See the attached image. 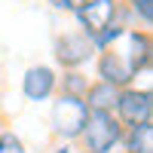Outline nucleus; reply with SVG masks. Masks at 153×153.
<instances>
[{
    "mask_svg": "<svg viewBox=\"0 0 153 153\" xmlns=\"http://www.w3.org/2000/svg\"><path fill=\"white\" fill-rule=\"evenodd\" d=\"M86 120H89V110L83 104V98H74V95H55L52 98V107H49V129L58 138V144H74L80 141V135L86 129Z\"/></svg>",
    "mask_w": 153,
    "mask_h": 153,
    "instance_id": "obj_1",
    "label": "nucleus"
},
{
    "mask_svg": "<svg viewBox=\"0 0 153 153\" xmlns=\"http://www.w3.org/2000/svg\"><path fill=\"white\" fill-rule=\"evenodd\" d=\"M80 34L86 40L98 37L101 31H107L110 25H129V16L123 9V0H86V6L80 12H74Z\"/></svg>",
    "mask_w": 153,
    "mask_h": 153,
    "instance_id": "obj_2",
    "label": "nucleus"
},
{
    "mask_svg": "<svg viewBox=\"0 0 153 153\" xmlns=\"http://www.w3.org/2000/svg\"><path fill=\"white\" fill-rule=\"evenodd\" d=\"M123 132L126 129L113 113H89L86 129L80 135V147L83 153H113V150H120Z\"/></svg>",
    "mask_w": 153,
    "mask_h": 153,
    "instance_id": "obj_3",
    "label": "nucleus"
},
{
    "mask_svg": "<svg viewBox=\"0 0 153 153\" xmlns=\"http://www.w3.org/2000/svg\"><path fill=\"white\" fill-rule=\"evenodd\" d=\"M113 117L123 129H138V126H153V92L150 86H129L123 89L113 107Z\"/></svg>",
    "mask_w": 153,
    "mask_h": 153,
    "instance_id": "obj_4",
    "label": "nucleus"
},
{
    "mask_svg": "<svg viewBox=\"0 0 153 153\" xmlns=\"http://www.w3.org/2000/svg\"><path fill=\"white\" fill-rule=\"evenodd\" d=\"M52 58L61 71H83L89 61H95V49L80 31H65L52 43Z\"/></svg>",
    "mask_w": 153,
    "mask_h": 153,
    "instance_id": "obj_5",
    "label": "nucleus"
},
{
    "mask_svg": "<svg viewBox=\"0 0 153 153\" xmlns=\"http://www.w3.org/2000/svg\"><path fill=\"white\" fill-rule=\"evenodd\" d=\"M113 52H120V58L129 65V71L138 74H147L150 71V58H153V40H150V31L141 28H126V34L120 37V43L113 46Z\"/></svg>",
    "mask_w": 153,
    "mask_h": 153,
    "instance_id": "obj_6",
    "label": "nucleus"
},
{
    "mask_svg": "<svg viewBox=\"0 0 153 153\" xmlns=\"http://www.w3.org/2000/svg\"><path fill=\"white\" fill-rule=\"evenodd\" d=\"M55 92H58V74H55V68L31 65L28 71H25V76H22V95L28 101L40 104V101L55 98Z\"/></svg>",
    "mask_w": 153,
    "mask_h": 153,
    "instance_id": "obj_7",
    "label": "nucleus"
},
{
    "mask_svg": "<svg viewBox=\"0 0 153 153\" xmlns=\"http://www.w3.org/2000/svg\"><path fill=\"white\" fill-rule=\"evenodd\" d=\"M95 80L98 83H107L113 89H129L135 86V74L129 71V65L120 58V52H113V49H107V52H98L95 55Z\"/></svg>",
    "mask_w": 153,
    "mask_h": 153,
    "instance_id": "obj_8",
    "label": "nucleus"
},
{
    "mask_svg": "<svg viewBox=\"0 0 153 153\" xmlns=\"http://www.w3.org/2000/svg\"><path fill=\"white\" fill-rule=\"evenodd\" d=\"M117 98H120V89L92 80V83H89V89H86V95H83V104H86L89 113H113Z\"/></svg>",
    "mask_w": 153,
    "mask_h": 153,
    "instance_id": "obj_9",
    "label": "nucleus"
},
{
    "mask_svg": "<svg viewBox=\"0 0 153 153\" xmlns=\"http://www.w3.org/2000/svg\"><path fill=\"white\" fill-rule=\"evenodd\" d=\"M123 153H153V126H138V129H126L123 141H120Z\"/></svg>",
    "mask_w": 153,
    "mask_h": 153,
    "instance_id": "obj_10",
    "label": "nucleus"
},
{
    "mask_svg": "<svg viewBox=\"0 0 153 153\" xmlns=\"http://www.w3.org/2000/svg\"><path fill=\"white\" fill-rule=\"evenodd\" d=\"M89 74L83 71H61L58 74V92L55 95H74V98H83L86 89H89Z\"/></svg>",
    "mask_w": 153,
    "mask_h": 153,
    "instance_id": "obj_11",
    "label": "nucleus"
},
{
    "mask_svg": "<svg viewBox=\"0 0 153 153\" xmlns=\"http://www.w3.org/2000/svg\"><path fill=\"white\" fill-rule=\"evenodd\" d=\"M123 9L129 22H138L141 31H150L153 25V0H123Z\"/></svg>",
    "mask_w": 153,
    "mask_h": 153,
    "instance_id": "obj_12",
    "label": "nucleus"
},
{
    "mask_svg": "<svg viewBox=\"0 0 153 153\" xmlns=\"http://www.w3.org/2000/svg\"><path fill=\"white\" fill-rule=\"evenodd\" d=\"M0 153H28V147H25L22 135L6 129V132H0Z\"/></svg>",
    "mask_w": 153,
    "mask_h": 153,
    "instance_id": "obj_13",
    "label": "nucleus"
},
{
    "mask_svg": "<svg viewBox=\"0 0 153 153\" xmlns=\"http://www.w3.org/2000/svg\"><path fill=\"white\" fill-rule=\"evenodd\" d=\"M49 6H52L55 12H80L83 6H86V0H49Z\"/></svg>",
    "mask_w": 153,
    "mask_h": 153,
    "instance_id": "obj_14",
    "label": "nucleus"
},
{
    "mask_svg": "<svg viewBox=\"0 0 153 153\" xmlns=\"http://www.w3.org/2000/svg\"><path fill=\"white\" fill-rule=\"evenodd\" d=\"M49 153H74V150H71V144H55Z\"/></svg>",
    "mask_w": 153,
    "mask_h": 153,
    "instance_id": "obj_15",
    "label": "nucleus"
},
{
    "mask_svg": "<svg viewBox=\"0 0 153 153\" xmlns=\"http://www.w3.org/2000/svg\"><path fill=\"white\" fill-rule=\"evenodd\" d=\"M113 153H123V150H113Z\"/></svg>",
    "mask_w": 153,
    "mask_h": 153,
    "instance_id": "obj_16",
    "label": "nucleus"
}]
</instances>
